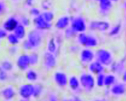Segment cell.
I'll return each mask as SVG.
<instances>
[{"label":"cell","mask_w":126,"mask_h":101,"mask_svg":"<svg viewBox=\"0 0 126 101\" xmlns=\"http://www.w3.org/2000/svg\"><path fill=\"white\" fill-rule=\"evenodd\" d=\"M112 71L116 72V73H121L125 69V64L123 61H119V62H116L115 63L112 64Z\"/></svg>","instance_id":"7402d4cb"},{"label":"cell","mask_w":126,"mask_h":101,"mask_svg":"<svg viewBox=\"0 0 126 101\" xmlns=\"http://www.w3.org/2000/svg\"><path fill=\"white\" fill-rule=\"evenodd\" d=\"M96 57V54L90 48H85L80 53V60L84 63H91Z\"/></svg>","instance_id":"9c48e42d"},{"label":"cell","mask_w":126,"mask_h":101,"mask_svg":"<svg viewBox=\"0 0 126 101\" xmlns=\"http://www.w3.org/2000/svg\"><path fill=\"white\" fill-rule=\"evenodd\" d=\"M1 95H2V96L7 100H10L11 99H13L15 95L14 87L12 86H7V87L3 88V89L2 90Z\"/></svg>","instance_id":"2e32d148"},{"label":"cell","mask_w":126,"mask_h":101,"mask_svg":"<svg viewBox=\"0 0 126 101\" xmlns=\"http://www.w3.org/2000/svg\"><path fill=\"white\" fill-rule=\"evenodd\" d=\"M98 45V40L96 37H94L93 35H88L87 40H86V43L84 45L85 47L87 48H91V47H95Z\"/></svg>","instance_id":"ffe728a7"},{"label":"cell","mask_w":126,"mask_h":101,"mask_svg":"<svg viewBox=\"0 0 126 101\" xmlns=\"http://www.w3.org/2000/svg\"><path fill=\"white\" fill-rule=\"evenodd\" d=\"M27 40L32 48H37L42 43V35L39 30H32L27 35Z\"/></svg>","instance_id":"3957f363"},{"label":"cell","mask_w":126,"mask_h":101,"mask_svg":"<svg viewBox=\"0 0 126 101\" xmlns=\"http://www.w3.org/2000/svg\"><path fill=\"white\" fill-rule=\"evenodd\" d=\"M125 10H126V3L125 4Z\"/></svg>","instance_id":"7dc6e473"},{"label":"cell","mask_w":126,"mask_h":101,"mask_svg":"<svg viewBox=\"0 0 126 101\" xmlns=\"http://www.w3.org/2000/svg\"><path fill=\"white\" fill-rule=\"evenodd\" d=\"M0 68L4 70L6 72H9L11 71L12 68H13V64L10 61H4L1 63V66H0Z\"/></svg>","instance_id":"484cf974"},{"label":"cell","mask_w":126,"mask_h":101,"mask_svg":"<svg viewBox=\"0 0 126 101\" xmlns=\"http://www.w3.org/2000/svg\"><path fill=\"white\" fill-rule=\"evenodd\" d=\"M104 79H105V75H104L103 73H100V74L97 75L96 84L98 87L104 86Z\"/></svg>","instance_id":"f546056e"},{"label":"cell","mask_w":126,"mask_h":101,"mask_svg":"<svg viewBox=\"0 0 126 101\" xmlns=\"http://www.w3.org/2000/svg\"><path fill=\"white\" fill-rule=\"evenodd\" d=\"M111 2H116V1H118V0H110Z\"/></svg>","instance_id":"bcb514c9"},{"label":"cell","mask_w":126,"mask_h":101,"mask_svg":"<svg viewBox=\"0 0 126 101\" xmlns=\"http://www.w3.org/2000/svg\"><path fill=\"white\" fill-rule=\"evenodd\" d=\"M30 13L32 15H33V16H35V17H37L39 16V15H40V11H39V10L38 8H32L31 9V11H30Z\"/></svg>","instance_id":"e575fe53"},{"label":"cell","mask_w":126,"mask_h":101,"mask_svg":"<svg viewBox=\"0 0 126 101\" xmlns=\"http://www.w3.org/2000/svg\"><path fill=\"white\" fill-rule=\"evenodd\" d=\"M14 34L17 36L19 39H23L26 36V28L22 24H19L18 27L15 29Z\"/></svg>","instance_id":"ac0fdd59"},{"label":"cell","mask_w":126,"mask_h":101,"mask_svg":"<svg viewBox=\"0 0 126 101\" xmlns=\"http://www.w3.org/2000/svg\"><path fill=\"white\" fill-rule=\"evenodd\" d=\"M21 21H22V25H23L24 27H28L29 26L30 21L27 17H23L22 19H21Z\"/></svg>","instance_id":"74e56055"},{"label":"cell","mask_w":126,"mask_h":101,"mask_svg":"<svg viewBox=\"0 0 126 101\" xmlns=\"http://www.w3.org/2000/svg\"><path fill=\"white\" fill-rule=\"evenodd\" d=\"M56 49H57V46H56V40H55L54 38H51L47 43V51L54 54L56 51Z\"/></svg>","instance_id":"cb8c5ba5"},{"label":"cell","mask_w":126,"mask_h":101,"mask_svg":"<svg viewBox=\"0 0 126 101\" xmlns=\"http://www.w3.org/2000/svg\"><path fill=\"white\" fill-rule=\"evenodd\" d=\"M14 1H17V0H14Z\"/></svg>","instance_id":"f907efd6"},{"label":"cell","mask_w":126,"mask_h":101,"mask_svg":"<svg viewBox=\"0 0 126 101\" xmlns=\"http://www.w3.org/2000/svg\"><path fill=\"white\" fill-rule=\"evenodd\" d=\"M57 61L56 58L54 56L53 53H51L49 51L45 52L44 56V67L47 69H52L56 66Z\"/></svg>","instance_id":"52a82bcc"},{"label":"cell","mask_w":126,"mask_h":101,"mask_svg":"<svg viewBox=\"0 0 126 101\" xmlns=\"http://www.w3.org/2000/svg\"><path fill=\"white\" fill-rule=\"evenodd\" d=\"M7 79H8V77H7V72L0 68V81H1V82H5Z\"/></svg>","instance_id":"836d02e7"},{"label":"cell","mask_w":126,"mask_h":101,"mask_svg":"<svg viewBox=\"0 0 126 101\" xmlns=\"http://www.w3.org/2000/svg\"><path fill=\"white\" fill-rule=\"evenodd\" d=\"M26 77L27 79L30 82H35L38 79V74L35 70L29 69L26 73Z\"/></svg>","instance_id":"44dd1931"},{"label":"cell","mask_w":126,"mask_h":101,"mask_svg":"<svg viewBox=\"0 0 126 101\" xmlns=\"http://www.w3.org/2000/svg\"><path fill=\"white\" fill-rule=\"evenodd\" d=\"M29 59H30V65L34 66L38 64L39 63V56L36 53H32L29 55Z\"/></svg>","instance_id":"83f0119b"},{"label":"cell","mask_w":126,"mask_h":101,"mask_svg":"<svg viewBox=\"0 0 126 101\" xmlns=\"http://www.w3.org/2000/svg\"><path fill=\"white\" fill-rule=\"evenodd\" d=\"M79 82H80V85L84 90L86 91H91L95 87V79L93 75L89 73H84L79 77Z\"/></svg>","instance_id":"7a4b0ae2"},{"label":"cell","mask_w":126,"mask_h":101,"mask_svg":"<svg viewBox=\"0 0 126 101\" xmlns=\"http://www.w3.org/2000/svg\"><path fill=\"white\" fill-rule=\"evenodd\" d=\"M76 30H73L72 27H69V28H67L66 29V31H65V37L67 39H71L72 37H74V36L76 35Z\"/></svg>","instance_id":"d6a6232c"},{"label":"cell","mask_w":126,"mask_h":101,"mask_svg":"<svg viewBox=\"0 0 126 101\" xmlns=\"http://www.w3.org/2000/svg\"><path fill=\"white\" fill-rule=\"evenodd\" d=\"M21 101H27V100H21Z\"/></svg>","instance_id":"681fc988"},{"label":"cell","mask_w":126,"mask_h":101,"mask_svg":"<svg viewBox=\"0 0 126 101\" xmlns=\"http://www.w3.org/2000/svg\"><path fill=\"white\" fill-rule=\"evenodd\" d=\"M116 83V76L114 75L109 74L105 75V79H104V86L110 87L115 84Z\"/></svg>","instance_id":"603a6c76"},{"label":"cell","mask_w":126,"mask_h":101,"mask_svg":"<svg viewBox=\"0 0 126 101\" xmlns=\"http://www.w3.org/2000/svg\"><path fill=\"white\" fill-rule=\"evenodd\" d=\"M7 41L8 43H10L11 45L12 46H15V45H17L18 43H19V40L20 39L17 37L16 35H15V34H10V35H7Z\"/></svg>","instance_id":"d4e9b609"},{"label":"cell","mask_w":126,"mask_h":101,"mask_svg":"<svg viewBox=\"0 0 126 101\" xmlns=\"http://www.w3.org/2000/svg\"><path fill=\"white\" fill-rule=\"evenodd\" d=\"M88 70L91 73L94 75H99L100 73H103L104 70V67L103 64H101L98 61H93L88 66Z\"/></svg>","instance_id":"4fadbf2b"},{"label":"cell","mask_w":126,"mask_h":101,"mask_svg":"<svg viewBox=\"0 0 126 101\" xmlns=\"http://www.w3.org/2000/svg\"><path fill=\"white\" fill-rule=\"evenodd\" d=\"M70 19L67 16H62L58 19L56 23V27L59 30H63L67 28L69 25Z\"/></svg>","instance_id":"9a60e30c"},{"label":"cell","mask_w":126,"mask_h":101,"mask_svg":"<svg viewBox=\"0 0 126 101\" xmlns=\"http://www.w3.org/2000/svg\"><path fill=\"white\" fill-rule=\"evenodd\" d=\"M54 80L59 87H66L68 84V79L65 73L57 72L54 75Z\"/></svg>","instance_id":"8fae6325"},{"label":"cell","mask_w":126,"mask_h":101,"mask_svg":"<svg viewBox=\"0 0 126 101\" xmlns=\"http://www.w3.org/2000/svg\"><path fill=\"white\" fill-rule=\"evenodd\" d=\"M34 85L32 84H26L21 85L19 89V96L24 100H27L33 96L34 95Z\"/></svg>","instance_id":"277c9868"},{"label":"cell","mask_w":126,"mask_h":101,"mask_svg":"<svg viewBox=\"0 0 126 101\" xmlns=\"http://www.w3.org/2000/svg\"><path fill=\"white\" fill-rule=\"evenodd\" d=\"M33 2H34V0H26V4L27 6H29V7L32 6Z\"/></svg>","instance_id":"b9f144b4"},{"label":"cell","mask_w":126,"mask_h":101,"mask_svg":"<svg viewBox=\"0 0 126 101\" xmlns=\"http://www.w3.org/2000/svg\"><path fill=\"white\" fill-rule=\"evenodd\" d=\"M71 101H82L80 98H79L78 96H73L72 98H70Z\"/></svg>","instance_id":"60d3db41"},{"label":"cell","mask_w":126,"mask_h":101,"mask_svg":"<svg viewBox=\"0 0 126 101\" xmlns=\"http://www.w3.org/2000/svg\"><path fill=\"white\" fill-rule=\"evenodd\" d=\"M34 87H35V89H34L33 96L34 97H39L43 92V87L39 84H35V85H34Z\"/></svg>","instance_id":"1f68e13d"},{"label":"cell","mask_w":126,"mask_h":101,"mask_svg":"<svg viewBox=\"0 0 126 101\" xmlns=\"http://www.w3.org/2000/svg\"><path fill=\"white\" fill-rule=\"evenodd\" d=\"M17 67L21 71H26L30 66V59H29V55L23 54L19 56L16 61Z\"/></svg>","instance_id":"30bf717a"},{"label":"cell","mask_w":126,"mask_h":101,"mask_svg":"<svg viewBox=\"0 0 126 101\" xmlns=\"http://www.w3.org/2000/svg\"><path fill=\"white\" fill-rule=\"evenodd\" d=\"M122 79H123V82L125 83L126 84V70L123 72V75H122Z\"/></svg>","instance_id":"7bdbcfd3"},{"label":"cell","mask_w":126,"mask_h":101,"mask_svg":"<svg viewBox=\"0 0 126 101\" xmlns=\"http://www.w3.org/2000/svg\"><path fill=\"white\" fill-rule=\"evenodd\" d=\"M96 1H98V2H100V0H96Z\"/></svg>","instance_id":"c3c4849f"},{"label":"cell","mask_w":126,"mask_h":101,"mask_svg":"<svg viewBox=\"0 0 126 101\" xmlns=\"http://www.w3.org/2000/svg\"><path fill=\"white\" fill-rule=\"evenodd\" d=\"M19 24V21L17 20V19H15L14 17H11L4 22L3 29L7 30V31H14L15 29L18 27Z\"/></svg>","instance_id":"7c38bea8"},{"label":"cell","mask_w":126,"mask_h":101,"mask_svg":"<svg viewBox=\"0 0 126 101\" xmlns=\"http://www.w3.org/2000/svg\"><path fill=\"white\" fill-rule=\"evenodd\" d=\"M110 24L105 21H92L89 24V28L93 30L99 31H107L109 29Z\"/></svg>","instance_id":"8992f818"},{"label":"cell","mask_w":126,"mask_h":101,"mask_svg":"<svg viewBox=\"0 0 126 101\" xmlns=\"http://www.w3.org/2000/svg\"><path fill=\"white\" fill-rule=\"evenodd\" d=\"M71 27L74 30H76L77 33H81L85 31L87 26H86L85 20L83 18L76 17L71 22Z\"/></svg>","instance_id":"5b68a950"},{"label":"cell","mask_w":126,"mask_h":101,"mask_svg":"<svg viewBox=\"0 0 126 101\" xmlns=\"http://www.w3.org/2000/svg\"><path fill=\"white\" fill-rule=\"evenodd\" d=\"M4 9H5V4L0 2V14L2 13V11H4Z\"/></svg>","instance_id":"ab89813d"},{"label":"cell","mask_w":126,"mask_h":101,"mask_svg":"<svg viewBox=\"0 0 126 101\" xmlns=\"http://www.w3.org/2000/svg\"><path fill=\"white\" fill-rule=\"evenodd\" d=\"M68 85L72 91H77L79 88V86H80L79 79H78L75 75L70 76L68 79Z\"/></svg>","instance_id":"e0dca14e"},{"label":"cell","mask_w":126,"mask_h":101,"mask_svg":"<svg viewBox=\"0 0 126 101\" xmlns=\"http://www.w3.org/2000/svg\"><path fill=\"white\" fill-rule=\"evenodd\" d=\"M121 24H117V25L114 26V27H112V30L109 31V35L110 36H116L121 31Z\"/></svg>","instance_id":"4dcf8cb0"},{"label":"cell","mask_w":126,"mask_h":101,"mask_svg":"<svg viewBox=\"0 0 126 101\" xmlns=\"http://www.w3.org/2000/svg\"><path fill=\"white\" fill-rule=\"evenodd\" d=\"M96 58L98 62L103 64L104 66H110L112 65L113 62L112 54L105 49H100V50L96 51Z\"/></svg>","instance_id":"6da1fadb"},{"label":"cell","mask_w":126,"mask_h":101,"mask_svg":"<svg viewBox=\"0 0 126 101\" xmlns=\"http://www.w3.org/2000/svg\"><path fill=\"white\" fill-rule=\"evenodd\" d=\"M48 101H59L56 94H50L48 97Z\"/></svg>","instance_id":"f35d334b"},{"label":"cell","mask_w":126,"mask_h":101,"mask_svg":"<svg viewBox=\"0 0 126 101\" xmlns=\"http://www.w3.org/2000/svg\"><path fill=\"white\" fill-rule=\"evenodd\" d=\"M100 9L103 13H108L112 8V2L110 0H100Z\"/></svg>","instance_id":"d6986e66"},{"label":"cell","mask_w":126,"mask_h":101,"mask_svg":"<svg viewBox=\"0 0 126 101\" xmlns=\"http://www.w3.org/2000/svg\"><path fill=\"white\" fill-rule=\"evenodd\" d=\"M111 93L113 96H123L125 93V86L124 84H121V83H118V84H115L112 86L111 88Z\"/></svg>","instance_id":"5bb4252c"},{"label":"cell","mask_w":126,"mask_h":101,"mask_svg":"<svg viewBox=\"0 0 126 101\" xmlns=\"http://www.w3.org/2000/svg\"><path fill=\"white\" fill-rule=\"evenodd\" d=\"M34 24L36 29L39 30H44L50 29L51 27V23L47 22L44 18L42 17V15H39L37 17H35L34 19Z\"/></svg>","instance_id":"ba28073f"},{"label":"cell","mask_w":126,"mask_h":101,"mask_svg":"<svg viewBox=\"0 0 126 101\" xmlns=\"http://www.w3.org/2000/svg\"><path fill=\"white\" fill-rule=\"evenodd\" d=\"M62 101H71V100L70 99H67V98H64Z\"/></svg>","instance_id":"ee69618b"},{"label":"cell","mask_w":126,"mask_h":101,"mask_svg":"<svg viewBox=\"0 0 126 101\" xmlns=\"http://www.w3.org/2000/svg\"><path fill=\"white\" fill-rule=\"evenodd\" d=\"M7 31L5 30L4 29H0V39H5L7 37Z\"/></svg>","instance_id":"8d00e7d4"},{"label":"cell","mask_w":126,"mask_h":101,"mask_svg":"<svg viewBox=\"0 0 126 101\" xmlns=\"http://www.w3.org/2000/svg\"><path fill=\"white\" fill-rule=\"evenodd\" d=\"M42 17L48 23H51L54 19V14L51 11H44V13L41 14Z\"/></svg>","instance_id":"4316f807"},{"label":"cell","mask_w":126,"mask_h":101,"mask_svg":"<svg viewBox=\"0 0 126 101\" xmlns=\"http://www.w3.org/2000/svg\"><path fill=\"white\" fill-rule=\"evenodd\" d=\"M87 38H88V35H86L84 32H81L78 35V38H77V40H78V43L80 45L84 46L86 43V40H87Z\"/></svg>","instance_id":"f1b7e54d"},{"label":"cell","mask_w":126,"mask_h":101,"mask_svg":"<svg viewBox=\"0 0 126 101\" xmlns=\"http://www.w3.org/2000/svg\"><path fill=\"white\" fill-rule=\"evenodd\" d=\"M93 101H104V100H93Z\"/></svg>","instance_id":"f6af8a7d"},{"label":"cell","mask_w":126,"mask_h":101,"mask_svg":"<svg viewBox=\"0 0 126 101\" xmlns=\"http://www.w3.org/2000/svg\"><path fill=\"white\" fill-rule=\"evenodd\" d=\"M23 48L25 49V50H27V51H29V50H32V49H33L32 47V45L30 44V43L28 42V40H27V39L23 42Z\"/></svg>","instance_id":"d590c367"}]
</instances>
